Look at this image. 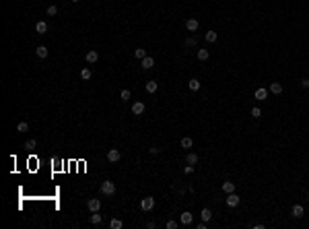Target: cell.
I'll use <instances>...</instances> for the list:
<instances>
[{"mask_svg":"<svg viewBox=\"0 0 309 229\" xmlns=\"http://www.w3.org/2000/svg\"><path fill=\"white\" fill-rule=\"evenodd\" d=\"M101 194H105V196H111V194H116V184L111 180H105V182H101Z\"/></svg>","mask_w":309,"mask_h":229,"instance_id":"obj_1","label":"cell"},{"mask_svg":"<svg viewBox=\"0 0 309 229\" xmlns=\"http://www.w3.org/2000/svg\"><path fill=\"white\" fill-rule=\"evenodd\" d=\"M153 207H155V198H151V196H146V198L140 200V208H142L144 213H146V211H153Z\"/></svg>","mask_w":309,"mask_h":229,"instance_id":"obj_2","label":"cell"},{"mask_svg":"<svg viewBox=\"0 0 309 229\" xmlns=\"http://www.w3.org/2000/svg\"><path fill=\"white\" fill-rule=\"evenodd\" d=\"M120 157H122V153L117 151V149H109V151H107V161H109V163L120 161Z\"/></svg>","mask_w":309,"mask_h":229,"instance_id":"obj_3","label":"cell"},{"mask_svg":"<svg viewBox=\"0 0 309 229\" xmlns=\"http://www.w3.org/2000/svg\"><path fill=\"white\" fill-rule=\"evenodd\" d=\"M87 207H89V211H91V213H97V211L101 208V200H99V198H89Z\"/></svg>","mask_w":309,"mask_h":229,"instance_id":"obj_4","label":"cell"},{"mask_svg":"<svg viewBox=\"0 0 309 229\" xmlns=\"http://www.w3.org/2000/svg\"><path fill=\"white\" fill-rule=\"evenodd\" d=\"M227 204H229V207H237V204H239V196L235 194V192L227 194Z\"/></svg>","mask_w":309,"mask_h":229,"instance_id":"obj_5","label":"cell"},{"mask_svg":"<svg viewBox=\"0 0 309 229\" xmlns=\"http://www.w3.org/2000/svg\"><path fill=\"white\" fill-rule=\"evenodd\" d=\"M132 114H134V116H142V114H144V103L136 101V103L132 105Z\"/></svg>","mask_w":309,"mask_h":229,"instance_id":"obj_6","label":"cell"},{"mask_svg":"<svg viewBox=\"0 0 309 229\" xmlns=\"http://www.w3.org/2000/svg\"><path fill=\"white\" fill-rule=\"evenodd\" d=\"M303 215H305V208H303L301 204H295V207H293V217H295V219H301Z\"/></svg>","mask_w":309,"mask_h":229,"instance_id":"obj_7","label":"cell"},{"mask_svg":"<svg viewBox=\"0 0 309 229\" xmlns=\"http://www.w3.org/2000/svg\"><path fill=\"white\" fill-rule=\"evenodd\" d=\"M153 66H155V60H153L151 56H144L142 58V68L149 70V68H153Z\"/></svg>","mask_w":309,"mask_h":229,"instance_id":"obj_8","label":"cell"},{"mask_svg":"<svg viewBox=\"0 0 309 229\" xmlns=\"http://www.w3.org/2000/svg\"><path fill=\"white\" fill-rule=\"evenodd\" d=\"M97 60H99V54H97L95 50H91V52H87V62H89V64H95Z\"/></svg>","mask_w":309,"mask_h":229,"instance_id":"obj_9","label":"cell"},{"mask_svg":"<svg viewBox=\"0 0 309 229\" xmlns=\"http://www.w3.org/2000/svg\"><path fill=\"white\" fill-rule=\"evenodd\" d=\"M35 31H37L39 35H43L46 31H48V23H46V21H39L37 25H35Z\"/></svg>","mask_w":309,"mask_h":229,"instance_id":"obj_10","label":"cell"},{"mask_svg":"<svg viewBox=\"0 0 309 229\" xmlns=\"http://www.w3.org/2000/svg\"><path fill=\"white\" fill-rule=\"evenodd\" d=\"M185 29H188V31H196V29H198V21H196V19H188V21H185Z\"/></svg>","mask_w":309,"mask_h":229,"instance_id":"obj_11","label":"cell"},{"mask_svg":"<svg viewBox=\"0 0 309 229\" xmlns=\"http://www.w3.org/2000/svg\"><path fill=\"white\" fill-rule=\"evenodd\" d=\"M254 95H256V99H260V101H262V99H266V97H268V89H264V87H260V89L256 91Z\"/></svg>","mask_w":309,"mask_h":229,"instance_id":"obj_12","label":"cell"},{"mask_svg":"<svg viewBox=\"0 0 309 229\" xmlns=\"http://www.w3.org/2000/svg\"><path fill=\"white\" fill-rule=\"evenodd\" d=\"M223 192H225V194L235 192V184H233V182H225V184H223Z\"/></svg>","mask_w":309,"mask_h":229,"instance_id":"obj_13","label":"cell"},{"mask_svg":"<svg viewBox=\"0 0 309 229\" xmlns=\"http://www.w3.org/2000/svg\"><path fill=\"white\" fill-rule=\"evenodd\" d=\"M35 54L39 56V58H48V54H50V50L46 48V46H39V48L35 50Z\"/></svg>","mask_w":309,"mask_h":229,"instance_id":"obj_14","label":"cell"},{"mask_svg":"<svg viewBox=\"0 0 309 229\" xmlns=\"http://www.w3.org/2000/svg\"><path fill=\"white\" fill-rule=\"evenodd\" d=\"M192 221H194L192 213H188V211H185V213H181V223H184V225H190Z\"/></svg>","mask_w":309,"mask_h":229,"instance_id":"obj_15","label":"cell"},{"mask_svg":"<svg viewBox=\"0 0 309 229\" xmlns=\"http://www.w3.org/2000/svg\"><path fill=\"white\" fill-rule=\"evenodd\" d=\"M270 91H272L274 95H280V93H282V85L280 83H272V85H270Z\"/></svg>","mask_w":309,"mask_h":229,"instance_id":"obj_16","label":"cell"},{"mask_svg":"<svg viewBox=\"0 0 309 229\" xmlns=\"http://www.w3.org/2000/svg\"><path fill=\"white\" fill-rule=\"evenodd\" d=\"M89 221L93 223V225H101V215H99V211H97V213H93V215H91V219H89Z\"/></svg>","mask_w":309,"mask_h":229,"instance_id":"obj_17","label":"cell"},{"mask_svg":"<svg viewBox=\"0 0 309 229\" xmlns=\"http://www.w3.org/2000/svg\"><path fill=\"white\" fill-rule=\"evenodd\" d=\"M91 76H93L91 68H82V70H81V78H82V81H89Z\"/></svg>","mask_w":309,"mask_h":229,"instance_id":"obj_18","label":"cell"},{"mask_svg":"<svg viewBox=\"0 0 309 229\" xmlns=\"http://www.w3.org/2000/svg\"><path fill=\"white\" fill-rule=\"evenodd\" d=\"M185 161H188L190 165H196V163H198V155H196V153H190V155L185 157Z\"/></svg>","mask_w":309,"mask_h":229,"instance_id":"obj_19","label":"cell"},{"mask_svg":"<svg viewBox=\"0 0 309 229\" xmlns=\"http://www.w3.org/2000/svg\"><path fill=\"white\" fill-rule=\"evenodd\" d=\"M204 39H206V42H210V43L216 42V31H208V33L204 35Z\"/></svg>","mask_w":309,"mask_h":229,"instance_id":"obj_20","label":"cell"},{"mask_svg":"<svg viewBox=\"0 0 309 229\" xmlns=\"http://www.w3.org/2000/svg\"><path fill=\"white\" fill-rule=\"evenodd\" d=\"M146 91H149V93H155V91H157V81H149V83H146Z\"/></svg>","mask_w":309,"mask_h":229,"instance_id":"obj_21","label":"cell"},{"mask_svg":"<svg viewBox=\"0 0 309 229\" xmlns=\"http://www.w3.org/2000/svg\"><path fill=\"white\" fill-rule=\"evenodd\" d=\"M192 145H194V140L190 139V136H185V139H181V147H184V149H190Z\"/></svg>","mask_w":309,"mask_h":229,"instance_id":"obj_22","label":"cell"},{"mask_svg":"<svg viewBox=\"0 0 309 229\" xmlns=\"http://www.w3.org/2000/svg\"><path fill=\"white\" fill-rule=\"evenodd\" d=\"M188 87H190V89H192V91H198V89H200V81H196V78H192V81L188 83Z\"/></svg>","mask_w":309,"mask_h":229,"instance_id":"obj_23","label":"cell"},{"mask_svg":"<svg viewBox=\"0 0 309 229\" xmlns=\"http://www.w3.org/2000/svg\"><path fill=\"white\" fill-rule=\"evenodd\" d=\"M109 227H111V229H122V221H120V219H111V221H109Z\"/></svg>","mask_w":309,"mask_h":229,"instance_id":"obj_24","label":"cell"},{"mask_svg":"<svg viewBox=\"0 0 309 229\" xmlns=\"http://www.w3.org/2000/svg\"><path fill=\"white\" fill-rule=\"evenodd\" d=\"M210 217H212L210 208H204V211H202V221H210Z\"/></svg>","mask_w":309,"mask_h":229,"instance_id":"obj_25","label":"cell"},{"mask_svg":"<svg viewBox=\"0 0 309 229\" xmlns=\"http://www.w3.org/2000/svg\"><path fill=\"white\" fill-rule=\"evenodd\" d=\"M208 56H210V54H208V50H198V58H200V60H208Z\"/></svg>","mask_w":309,"mask_h":229,"instance_id":"obj_26","label":"cell"},{"mask_svg":"<svg viewBox=\"0 0 309 229\" xmlns=\"http://www.w3.org/2000/svg\"><path fill=\"white\" fill-rule=\"evenodd\" d=\"M29 130V124L27 122H21L19 126H17V132H27Z\"/></svg>","mask_w":309,"mask_h":229,"instance_id":"obj_27","label":"cell"},{"mask_svg":"<svg viewBox=\"0 0 309 229\" xmlns=\"http://www.w3.org/2000/svg\"><path fill=\"white\" fill-rule=\"evenodd\" d=\"M134 56H136V58H140V60H142L144 56H146V52H144L142 48H138V50H134Z\"/></svg>","mask_w":309,"mask_h":229,"instance_id":"obj_28","label":"cell"},{"mask_svg":"<svg viewBox=\"0 0 309 229\" xmlns=\"http://www.w3.org/2000/svg\"><path fill=\"white\" fill-rule=\"evenodd\" d=\"M35 145H37V140H35V139H29L27 143H25V149H35Z\"/></svg>","mask_w":309,"mask_h":229,"instance_id":"obj_29","label":"cell"},{"mask_svg":"<svg viewBox=\"0 0 309 229\" xmlns=\"http://www.w3.org/2000/svg\"><path fill=\"white\" fill-rule=\"evenodd\" d=\"M198 43V37H188L185 39V46H196Z\"/></svg>","mask_w":309,"mask_h":229,"instance_id":"obj_30","label":"cell"},{"mask_svg":"<svg viewBox=\"0 0 309 229\" xmlns=\"http://www.w3.org/2000/svg\"><path fill=\"white\" fill-rule=\"evenodd\" d=\"M56 13H58V6H54V4H52V6H48V14H50V17H54Z\"/></svg>","mask_w":309,"mask_h":229,"instance_id":"obj_31","label":"cell"},{"mask_svg":"<svg viewBox=\"0 0 309 229\" xmlns=\"http://www.w3.org/2000/svg\"><path fill=\"white\" fill-rule=\"evenodd\" d=\"M122 99H124V101H128V99H130V91H128V89L122 91Z\"/></svg>","mask_w":309,"mask_h":229,"instance_id":"obj_32","label":"cell"},{"mask_svg":"<svg viewBox=\"0 0 309 229\" xmlns=\"http://www.w3.org/2000/svg\"><path fill=\"white\" fill-rule=\"evenodd\" d=\"M252 116H254V118H260V116H262L260 107H254V110H252Z\"/></svg>","mask_w":309,"mask_h":229,"instance_id":"obj_33","label":"cell"},{"mask_svg":"<svg viewBox=\"0 0 309 229\" xmlns=\"http://www.w3.org/2000/svg\"><path fill=\"white\" fill-rule=\"evenodd\" d=\"M177 227V223L175 221H167V229H175Z\"/></svg>","mask_w":309,"mask_h":229,"instance_id":"obj_34","label":"cell"},{"mask_svg":"<svg viewBox=\"0 0 309 229\" xmlns=\"http://www.w3.org/2000/svg\"><path fill=\"white\" fill-rule=\"evenodd\" d=\"M184 171H185V174H192L194 167H192V165H185V167H184Z\"/></svg>","mask_w":309,"mask_h":229,"instance_id":"obj_35","label":"cell"},{"mask_svg":"<svg viewBox=\"0 0 309 229\" xmlns=\"http://www.w3.org/2000/svg\"><path fill=\"white\" fill-rule=\"evenodd\" d=\"M301 87H305V89H307V87H309V78H303V81H301Z\"/></svg>","mask_w":309,"mask_h":229,"instance_id":"obj_36","label":"cell"},{"mask_svg":"<svg viewBox=\"0 0 309 229\" xmlns=\"http://www.w3.org/2000/svg\"><path fill=\"white\" fill-rule=\"evenodd\" d=\"M70 2H78V0H70Z\"/></svg>","mask_w":309,"mask_h":229,"instance_id":"obj_37","label":"cell"}]
</instances>
